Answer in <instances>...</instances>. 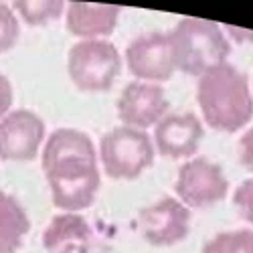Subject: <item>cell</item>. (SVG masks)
<instances>
[{
    "label": "cell",
    "mask_w": 253,
    "mask_h": 253,
    "mask_svg": "<svg viewBox=\"0 0 253 253\" xmlns=\"http://www.w3.org/2000/svg\"><path fill=\"white\" fill-rule=\"evenodd\" d=\"M41 162L53 203L63 213H79L95 203L101 174L95 144L85 132L73 128L55 130L47 138Z\"/></svg>",
    "instance_id": "obj_1"
},
{
    "label": "cell",
    "mask_w": 253,
    "mask_h": 253,
    "mask_svg": "<svg viewBox=\"0 0 253 253\" xmlns=\"http://www.w3.org/2000/svg\"><path fill=\"white\" fill-rule=\"evenodd\" d=\"M197 99L205 122L217 132H239L253 118L247 75L231 63H221L199 77Z\"/></svg>",
    "instance_id": "obj_2"
},
{
    "label": "cell",
    "mask_w": 253,
    "mask_h": 253,
    "mask_svg": "<svg viewBox=\"0 0 253 253\" xmlns=\"http://www.w3.org/2000/svg\"><path fill=\"white\" fill-rule=\"evenodd\" d=\"M172 59L178 71L186 75H203L221 63H227L231 45L223 29L213 20L184 16L168 33Z\"/></svg>",
    "instance_id": "obj_3"
},
{
    "label": "cell",
    "mask_w": 253,
    "mask_h": 253,
    "mask_svg": "<svg viewBox=\"0 0 253 253\" xmlns=\"http://www.w3.org/2000/svg\"><path fill=\"white\" fill-rule=\"evenodd\" d=\"M154 142L152 138L128 126L105 132L99 140V160L103 172L110 178L134 180L146 168L154 164Z\"/></svg>",
    "instance_id": "obj_4"
},
{
    "label": "cell",
    "mask_w": 253,
    "mask_h": 253,
    "mask_svg": "<svg viewBox=\"0 0 253 253\" xmlns=\"http://www.w3.org/2000/svg\"><path fill=\"white\" fill-rule=\"evenodd\" d=\"M67 71L77 89L108 91L122 71V57L110 41H79L69 51Z\"/></svg>",
    "instance_id": "obj_5"
},
{
    "label": "cell",
    "mask_w": 253,
    "mask_h": 253,
    "mask_svg": "<svg viewBox=\"0 0 253 253\" xmlns=\"http://www.w3.org/2000/svg\"><path fill=\"white\" fill-rule=\"evenodd\" d=\"M174 191L184 207L205 209L221 203L227 197L229 180L219 164L205 156H195L180 166Z\"/></svg>",
    "instance_id": "obj_6"
},
{
    "label": "cell",
    "mask_w": 253,
    "mask_h": 253,
    "mask_svg": "<svg viewBox=\"0 0 253 253\" xmlns=\"http://www.w3.org/2000/svg\"><path fill=\"white\" fill-rule=\"evenodd\" d=\"M136 229L142 239L154 247L176 245L184 241L191 231V209L178 199L164 197L140 211Z\"/></svg>",
    "instance_id": "obj_7"
},
{
    "label": "cell",
    "mask_w": 253,
    "mask_h": 253,
    "mask_svg": "<svg viewBox=\"0 0 253 253\" xmlns=\"http://www.w3.org/2000/svg\"><path fill=\"white\" fill-rule=\"evenodd\" d=\"M126 65L136 81L156 83V85L168 81L176 71L168 33H148L136 37L126 49Z\"/></svg>",
    "instance_id": "obj_8"
},
{
    "label": "cell",
    "mask_w": 253,
    "mask_h": 253,
    "mask_svg": "<svg viewBox=\"0 0 253 253\" xmlns=\"http://www.w3.org/2000/svg\"><path fill=\"white\" fill-rule=\"evenodd\" d=\"M45 140V122L31 110H14L0 120V158L29 162Z\"/></svg>",
    "instance_id": "obj_9"
},
{
    "label": "cell",
    "mask_w": 253,
    "mask_h": 253,
    "mask_svg": "<svg viewBox=\"0 0 253 253\" xmlns=\"http://www.w3.org/2000/svg\"><path fill=\"white\" fill-rule=\"evenodd\" d=\"M166 93L156 83L132 81L128 83L118 99V118L124 126L146 132L156 126L168 112Z\"/></svg>",
    "instance_id": "obj_10"
},
{
    "label": "cell",
    "mask_w": 253,
    "mask_h": 253,
    "mask_svg": "<svg viewBox=\"0 0 253 253\" xmlns=\"http://www.w3.org/2000/svg\"><path fill=\"white\" fill-rule=\"evenodd\" d=\"M205 130L195 114H170L154 126V148L166 158H191L197 154Z\"/></svg>",
    "instance_id": "obj_11"
},
{
    "label": "cell",
    "mask_w": 253,
    "mask_h": 253,
    "mask_svg": "<svg viewBox=\"0 0 253 253\" xmlns=\"http://www.w3.org/2000/svg\"><path fill=\"white\" fill-rule=\"evenodd\" d=\"M120 18V6L91 4V2H69L67 4V29L71 35L83 41H99L110 37Z\"/></svg>",
    "instance_id": "obj_12"
},
{
    "label": "cell",
    "mask_w": 253,
    "mask_h": 253,
    "mask_svg": "<svg viewBox=\"0 0 253 253\" xmlns=\"http://www.w3.org/2000/svg\"><path fill=\"white\" fill-rule=\"evenodd\" d=\"M91 243V229L77 213H63L43 231V247L47 253H87Z\"/></svg>",
    "instance_id": "obj_13"
},
{
    "label": "cell",
    "mask_w": 253,
    "mask_h": 253,
    "mask_svg": "<svg viewBox=\"0 0 253 253\" xmlns=\"http://www.w3.org/2000/svg\"><path fill=\"white\" fill-rule=\"evenodd\" d=\"M31 231L25 207L12 195L0 191V253H16Z\"/></svg>",
    "instance_id": "obj_14"
},
{
    "label": "cell",
    "mask_w": 253,
    "mask_h": 253,
    "mask_svg": "<svg viewBox=\"0 0 253 253\" xmlns=\"http://www.w3.org/2000/svg\"><path fill=\"white\" fill-rule=\"evenodd\" d=\"M14 8L29 25L41 27L51 20H57L65 10V2L61 0H16Z\"/></svg>",
    "instance_id": "obj_15"
},
{
    "label": "cell",
    "mask_w": 253,
    "mask_h": 253,
    "mask_svg": "<svg viewBox=\"0 0 253 253\" xmlns=\"http://www.w3.org/2000/svg\"><path fill=\"white\" fill-rule=\"evenodd\" d=\"M203 253H253V229L217 233L205 243Z\"/></svg>",
    "instance_id": "obj_16"
},
{
    "label": "cell",
    "mask_w": 253,
    "mask_h": 253,
    "mask_svg": "<svg viewBox=\"0 0 253 253\" xmlns=\"http://www.w3.org/2000/svg\"><path fill=\"white\" fill-rule=\"evenodd\" d=\"M20 37V25L14 10L6 4L0 2V53L10 51Z\"/></svg>",
    "instance_id": "obj_17"
},
{
    "label": "cell",
    "mask_w": 253,
    "mask_h": 253,
    "mask_svg": "<svg viewBox=\"0 0 253 253\" xmlns=\"http://www.w3.org/2000/svg\"><path fill=\"white\" fill-rule=\"evenodd\" d=\"M233 203H235V207L239 211V215L247 223L253 225V178H247L237 186Z\"/></svg>",
    "instance_id": "obj_18"
},
{
    "label": "cell",
    "mask_w": 253,
    "mask_h": 253,
    "mask_svg": "<svg viewBox=\"0 0 253 253\" xmlns=\"http://www.w3.org/2000/svg\"><path fill=\"white\" fill-rule=\"evenodd\" d=\"M239 160L249 172H253V128H249L239 140Z\"/></svg>",
    "instance_id": "obj_19"
},
{
    "label": "cell",
    "mask_w": 253,
    "mask_h": 253,
    "mask_svg": "<svg viewBox=\"0 0 253 253\" xmlns=\"http://www.w3.org/2000/svg\"><path fill=\"white\" fill-rule=\"evenodd\" d=\"M14 93H12V83L10 79L0 73V120H2L8 112H10V105H12Z\"/></svg>",
    "instance_id": "obj_20"
}]
</instances>
